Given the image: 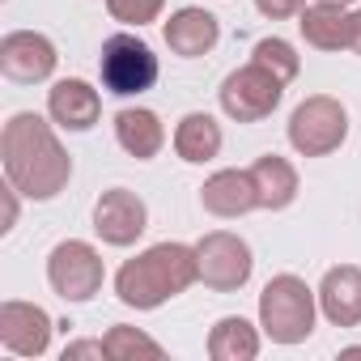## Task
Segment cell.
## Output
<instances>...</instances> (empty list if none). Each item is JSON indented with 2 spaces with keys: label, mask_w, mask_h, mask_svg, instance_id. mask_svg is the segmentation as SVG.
Segmentation results:
<instances>
[{
  "label": "cell",
  "mask_w": 361,
  "mask_h": 361,
  "mask_svg": "<svg viewBox=\"0 0 361 361\" xmlns=\"http://www.w3.org/2000/svg\"><path fill=\"white\" fill-rule=\"evenodd\" d=\"M0 166L5 178L26 196V200H56L68 178H73V157L56 136L51 115H35V111H18L0 128Z\"/></svg>",
  "instance_id": "obj_1"
},
{
  "label": "cell",
  "mask_w": 361,
  "mask_h": 361,
  "mask_svg": "<svg viewBox=\"0 0 361 361\" xmlns=\"http://www.w3.org/2000/svg\"><path fill=\"white\" fill-rule=\"evenodd\" d=\"M200 281V255L188 243H153L140 255L123 259L115 272V298L128 310H157L170 298L188 293Z\"/></svg>",
  "instance_id": "obj_2"
},
{
  "label": "cell",
  "mask_w": 361,
  "mask_h": 361,
  "mask_svg": "<svg viewBox=\"0 0 361 361\" xmlns=\"http://www.w3.org/2000/svg\"><path fill=\"white\" fill-rule=\"evenodd\" d=\"M314 319H319V293L302 276L281 272L264 285L259 327L272 344H306L314 336Z\"/></svg>",
  "instance_id": "obj_3"
},
{
  "label": "cell",
  "mask_w": 361,
  "mask_h": 361,
  "mask_svg": "<svg viewBox=\"0 0 361 361\" xmlns=\"http://www.w3.org/2000/svg\"><path fill=\"white\" fill-rule=\"evenodd\" d=\"M98 77H102V90L115 94V98H140L157 85L161 77V60L153 56V47L132 35V30H119L111 39H102V51H98Z\"/></svg>",
  "instance_id": "obj_4"
},
{
  "label": "cell",
  "mask_w": 361,
  "mask_h": 361,
  "mask_svg": "<svg viewBox=\"0 0 361 361\" xmlns=\"http://www.w3.org/2000/svg\"><path fill=\"white\" fill-rule=\"evenodd\" d=\"M289 145L302 157H327L348 140V111L331 94H310L289 115Z\"/></svg>",
  "instance_id": "obj_5"
},
{
  "label": "cell",
  "mask_w": 361,
  "mask_h": 361,
  "mask_svg": "<svg viewBox=\"0 0 361 361\" xmlns=\"http://www.w3.org/2000/svg\"><path fill=\"white\" fill-rule=\"evenodd\" d=\"M102 281H106V264H102V255H98L94 243L64 238V243L51 247V255H47V285H51L56 298H64L73 306L94 302V293L102 289Z\"/></svg>",
  "instance_id": "obj_6"
},
{
  "label": "cell",
  "mask_w": 361,
  "mask_h": 361,
  "mask_svg": "<svg viewBox=\"0 0 361 361\" xmlns=\"http://www.w3.org/2000/svg\"><path fill=\"white\" fill-rule=\"evenodd\" d=\"M217 98H221V111H226L234 123H259V119H268V115L281 106V98H285V81L272 77L264 64L251 60V64L234 68V73L221 81Z\"/></svg>",
  "instance_id": "obj_7"
},
{
  "label": "cell",
  "mask_w": 361,
  "mask_h": 361,
  "mask_svg": "<svg viewBox=\"0 0 361 361\" xmlns=\"http://www.w3.org/2000/svg\"><path fill=\"white\" fill-rule=\"evenodd\" d=\"M196 255H200V281L213 293H238L255 272L251 243L230 234V230H209L196 243Z\"/></svg>",
  "instance_id": "obj_8"
},
{
  "label": "cell",
  "mask_w": 361,
  "mask_h": 361,
  "mask_svg": "<svg viewBox=\"0 0 361 361\" xmlns=\"http://www.w3.org/2000/svg\"><path fill=\"white\" fill-rule=\"evenodd\" d=\"M149 230V204L128 188H106L94 200V234L106 247H136Z\"/></svg>",
  "instance_id": "obj_9"
},
{
  "label": "cell",
  "mask_w": 361,
  "mask_h": 361,
  "mask_svg": "<svg viewBox=\"0 0 361 361\" xmlns=\"http://www.w3.org/2000/svg\"><path fill=\"white\" fill-rule=\"evenodd\" d=\"M56 64H60V51L43 30H9L0 39V73L18 85L51 81Z\"/></svg>",
  "instance_id": "obj_10"
},
{
  "label": "cell",
  "mask_w": 361,
  "mask_h": 361,
  "mask_svg": "<svg viewBox=\"0 0 361 361\" xmlns=\"http://www.w3.org/2000/svg\"><path fill=\"white\" fill-rule=\"evenodd\" d=\"M51 331L56 319L39 302H22V298L0 302V344L13 357H43L51 348Z\"/></svg>",
  "instance_id": "obj_11"
},
{
  "label": "cell",
  "mask_w": 361,
  "mask_h": 361,
  "mask_svg": "<svg viewBox=\"0 0 361 361\" xmlns=\"http://www.w3.org/2000/svg\"><path fill=\"white\" fill-rule=\"evenodd\" d=\"M47 115L64 132H90L102 119V94L81 77H64L47 90Z\"/></svg>",
  "instance_id": "obj_12"
},
{
  "label": "cell",
  "mask_w": 361,
  "mask_h": 361,
  "mask_svg": "<svg viewBox=\"0 0 361 361\" xmlns=\"http://www.w3.org/2000/svg\"><path fill=\"white\" fill-rule=\"evenodd\" d=\"M161 39L174 56H183V60H200L209 56L217 43H221V22L200 9V5H183V9H174L170 22L161 26Z\"/></svg>",
  "instance_id": "obj_13"
},
{
  "label": "cell",
  "mask_w": 361,
  "mask_h": 361,
  "mask_svg": "<svg viewBox=\"0 0 361 361\" xmlns=\"http://www.w3.org/2000/svg\"><path fill=\"white\" fill-rule=\"evenodd\" d=\"M200 204H204V213H213L221 221L255 213L259 209V192H255L251 170H217V174H209L204 188H200Z\"/></svg>",
  "instance_id": "obj_14"
},
{
  "label": "cell",
  "mask_w": 361,
  "mask_h": 361,
  "mask_svg": "<svg viewBox=\"0 0 361 361\" xmlns=\"http://www.w3.org/2000/svg\"><path fill=\"white\" fill-rule=\"evenodd\" d=\"M319 314L331 327H357L361 323V268L357 264H336L319 281Z\"/></svg>",
  "instance_id": "obj_15"
},
{
  "label": "cell",
  "mask_w": 361,
  "mask_h": 361,
  "mask_svg": "<svg viewBox=\"0 0 361 361\" xmlns=\"http://www.w3.org/2000/svg\"><path fill=\"white\" fill-rule=\"evenodd\" d=\"M247 170H251V178H255V192H259V209H264V213L289 209V204L298 200V192H302L298 166H293L289 157H281V153H264V157H255Z\"/></svg>",
  "instance_id": "obj_16"
},
{
  "label": "cell",
  "mask_w": 361,
  "mask_h": 361,
  "mask_svg": "<svg viewBox=\"0 0 361 361\" xmlns=\"http://www.w3.org/2000/svg\"><path fill=\"white\" fill-rule=\"evenodd\" d=\"M115 140H119V149H123L128 157L153 161V157L161 153V145H166V123H161V115L149 111V106H123V111L115 115Z\"/></svg>",
  "instance_id": "obj_17"
},
{
  "label": "cell",
  "mask_w": 361,
  "mask_h": 361,
  "mask_svg": "<svg viewBox=\"0 0 361 361\" xmlns=\"http://www.w3.org/2000/svg\"><path fill=\"white\" fill-rule=\"evenodd\" d=\"M348 5H331V0H314L298 13V30L314 51H348Z\"/></svg>",
  "instance_id": "obj_18"
},
{
  "label": "cell",
  "mask_w": 361,
  "mask_h": 361,
  "mask_svg": "<svg viewBox=\"0 0 361 361\" xmlns=\"http://www.w3.org/2000/svg\"><path fill=\"white\" fill-rule=\"evenodd\" d=\"M170 145H174V153L183 157L188 166H204V161H213V157L221 153L226 132H221V123H217L209 111H188L183 119L174 123Z\"/></svg>",
  "instance_id": "obj_19"
},
{
  "label": "cell",
  "mask_w": 361,
  "mask_h": 361,
  "mask_svg": "<svg viewBox=\"0 0 361 361\" xmlns=\"http://www.w3.org/2000/svg\"><path fill=\"white\" fill-rule=\"evenodd\" d=\"M264 348V327H255L243 314H226L209 331V357L213 361H255Z\"/></svg>",
  "instance_id": "obj_20"
},
{
  "label": "cell",
  "mask_w": 361,
  "mask_h": 361,
  "mask_svg": "<svg viewBox=\"0 0 361 361\" xmlns=\"http://www.w3.org/2000/svg\"><path fill=\"white\" fill-rule=\"evenodd\" d=\"M102 348H106V361H132V357H161L166 353L153 336H145L140 327H128V323H115L102 336Z\"/></svg>",
  "instance_id": "obj_21"
},
{
  "label": "cell",
  "mask_w": 361,
  "mask_h": 361,
  "mask_svg": "<svg viewBox=\"0 0 361 361\" xmlns=\"http://www.w3.org/2000/svg\"><path fill=\"white\" fill-rule=\"evenodd\" d=\"M251 60L255 64H264L272 77H281L285 85L289 81H298V73H302V56L293 51V43H285V39H276V35H268V39H259L255 43V51H251Z\"/></svg>",
  "instance_id": "obj_22"
},
{
  "label": "cell",
  "mask_w": 361,
  "mask_h": 361,
  "mask_svg": "<svg viewBox=\"0 0 361 361\" xmlns=\"http://www.w3.org/2000/svg\"><path fill=\"white\" fill-rule=\"evenodd\" d=\"M161 9H166V0H106V13H111L115 22L132 26V30H140V26L157 22V18H161Z\"/></svg>",
  "instance_id": "obj_23"
},
{
  "label": "cell",
  "mask_w": 361,
  "mask_h": 361,
  "mask_svg": "<svg viewBox=\"0 0 361 361\" xmlns=\"http://www.w3.org/2000/svg\"><path fill=\"white\" fill-rule=\"evenodd\" d=\"M255 9L268 18V22H289L306 9V0H255Z\"/></svg>",
  "instance_id": "obj_24"
},
{
  "label": "cell",
  "mask_w": 361,
  "mask_h": 361,
  "mask_svg": "<svg viewBox=\"0 0 361 361\" xmlns=\"http://www.w3.org/2000/svg\"><path fill=\"white\" fill-rule=\"evenodd\" d=\"M0 196H5V221H0V234H9L18 226V217H22V192L5 178V192H0Z\"/></svg>",
  "instance_id": "obj_25"
},
{
  "label": "cell",
  "mask_w": 361,
  "mask_h": 361,
  "mask_svg": "<svg viewBox=\"0 0 361 361\" xmlns=\"http://www.w3.org/2000/svg\"><path fill=\"white\" fill-rule=\"evenodd\" d=\"M64 361H81V357H94V361H102L106 357V348H102V340H73V344H64V353H60Z\"/></svg>",
  "instance_id": "obj_26"
},
{
  "label": "cell",
  "mask_w": 361,
  "mask_h": 361,
  "mask_svg": "<svg viewBox=\"0 0 361 361\" xmlns=\"http://www.w3.org/2000/svg\"><path fill=\"white\" fill-rule=\"evenodd\" d=\"M348 51L361 56V9H353V18H348Z\"/></svg>",
  "instance_id": "obj_27"
},
{
  "label": "cell",
  "mask_w": 361,
  "mask_h": 361,
  "mask_svg": "<svg viewBox=\"0 0 361 361\" xmlns=\"http://www.w3.org/2000/svg\"><path fill=\"white\" fill-rule=\"evenodd\" d=\"M331 5H348V9H353V5H357V0H331Z\"/></svg>",
  "instance_id": "obj_28"
}]
</instances>
